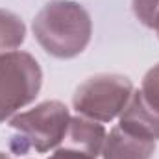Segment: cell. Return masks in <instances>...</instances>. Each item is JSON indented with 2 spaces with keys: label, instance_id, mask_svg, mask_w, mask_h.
<instances>
[{
  "label": "cell",
  "instance_id": "6da1fadb",
  "mask_svg": "<svg viewBox=\"0 0 159 159\" xmlns=\"http://www.w3.org/2000/svg\"><path fill=\"white\" fill-rule=\"evenodd\" d=\"M93 32L89 13L76 2L56 0L46 4L34 19L39 44L54 57L69 59L81 54Z\"/></svg>",
  "mask_w": 159,
  "mask_h": 159
},
{
  "label": "cell",
  "instance_id": "7a4b0ae2",
  "mask_svg": "<svg viewBox=\"0 0 159 159\" xmlns=\"http://www.w3.org/2000/svg\"><path fill=\"white\" fill-rule=\"evenodd\" d=\"M70 115L65 104L52 100L43 102L37 107L19 113L11 119V128L17 135L11 141V148L15 152H48L63 143Z\"/></svg>",
  "mask_w": 159,
  "mask_h": 159
},
{
  "label": "cell",
  "instance_id": "3957f363",
  "mask_svg": "<svg viewBox=\"0 0 159 159\" xmlns=\"http://www.w3.org/2000/svg\"><path fill=\"white\" fill-rule=\"evenodd\" d=\"M41 83V67L30 54L0 52V122L35 100Z\"/></svg>",
  "mask_w": 159,
  "mask_h": 159
},
{
  "label": "cell",
  "instance_id": "277c9868",
  "mask_svg": "<svg viewBox=\"0 0 159 159\" xmlns=\"http://www.w3.org/2000/svg\"><path fill=\"white\" fill-rule=\"evenodd\" d=\"M133 94L131 81L117 74H98L76 89L72 104L78 115L96 122H109L119 117Z\"/></svg>",
  "mask_w": 159,
  "mask_h": 159
},
{
  "label": "cell",
  "instance_id": "5b68a950",
  "mask_svg": "<svg viewBox=\"0 0 159 159\" xmlns=\"http://www.w3.org/2000/svg\"><path fill=\"white\" fill-rule=\"evenodd\" d=\"M119 128L141 139H148V141L159 139V113L148 106L141 91L133 93L126 107L122 109Z\"/></svg>",
  "mask_w": 159,
  "mask_h": 159
},
{
  "label": "cell",
  "instance_id": "8992f818",
  "mask_svg": "<svg viewBox=\"0 0 159 159\" xmlns=\"http://www.w3.org/2000/svg\"><path fill=\"white\" fill-rule=\"evenodd\" d=\"M63 143H65V148L87 154L96 159L106 143V129L100 122L87 119L83 115L70 117Z\"/></svg>",
  "mask_w": 159,
  "mask_h": 159
},
{
  "label": "cell",
  "instance_id": "52a82bcc",
  "mask_svg": "<svg viewBox=\"0 0 159 159\" xmlns=\"http://www.w3.org/2000/svg\"><path fill=\"white\" fill-rule=\"evenodd\" d=\"M154 152L156 141L135 137L119 126L111 129L102 148L104 159H152Z\"/></svg>",
  "mask_w": 159,
  "mask_h": 159
},
{
  "label": "cell",
  "instance_id": "ba28073f",
  "mask_svg": "<svg viewBox=\"0 0 159 159\" xmlns=\"http://www.w3.org/2000/svg\"><path fill=\"white\" fill-rule=\"evenodd\" d=\"M24 22L11 11L0 9V52H9L24 43Z\"/></svg>",
  "mask_w": 159,
  "mask_h": 159
},
{
  "label": "cell",
  "instance_id": "9c48e42d",
  "mask_svg": "<svg viewBox=\"0 0 159 159\" xmlns=\"http://www.w3.org/2000/svg\"><path fill=\"white\" fill-rule=\"evenodd\" d=\"M133 11L144 26L157 32L159 37V0H133Z\"/></svg>",
  "mask_w": 159,
  "mask_h": 159
},
{
  "label": "cell",
  "instance_id": "30bf717a",
  "mask_svg": "<svg viewBox=\"0 0 159 159\" xmlns=\"http://www.w3.org/2000/svg\"><path fill=\"white\" fill-rule=\"evenodd\" d=\"M141 94L148 102V106L159 113V65H156L154 69L146 72V76L143 80Z\"/></svg>",
  "mask_w": 159,
  "mask_h": 159
},
{
  "label": "cell",
  "instance_id": "8fae6325",
  "mask_svg": "<svg viewBox=\"0 0 159 159\" xmlns=\"http://www.w3.org/2000/svg\"><path fill=\"white\" fill-rule=\"evenodd\" d=\"M48 159H94V157H91L87 154H81V152H76V150H70V148H59Z\"/></svg>",
  "mask_w": 159,
  "mask_h": 159
},
{
  "label": "cell",
  "instance_id": "7c38bea8",
  "mask_svg": "<svg viewBox=\"0 0 159 159\" xmlns=\"http://www.w3.org/2000/svg\"><path fill=\"white\" fill-rule=\"evenodd\" d=\"M0 159H11V157H7L6 154H0Z\"/></svg>",
  "mask_w": 159,
  "mask_h": 159
}]
</instances>
